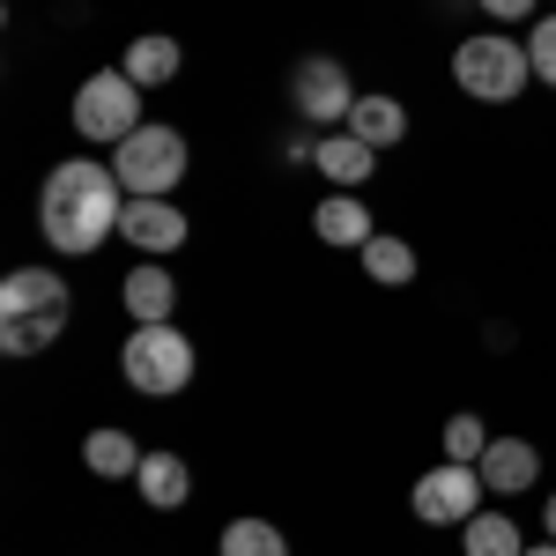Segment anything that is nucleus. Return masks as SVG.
<instances>
[{
  "label": "nucleus",
  "mask_w": 556,
  "mask_h": 556,
  "mask_svg": "<svg viewBox=\"0 0 556 556\" xmlns=\"http://www.w3.org/2000/svg\"><path fill=\"white\" fill-rule=\"evenodd\" d=\"M349 134L371 141V149H393V141H408V104H401V97H356Z\"/></svg>",
  "instance_id": "2eb2a0df"
},
{
  "label": "nucleus",
  "mask_w": 556,
  "mask_h": 556,
  "mask_svg": "<svg viewBox=\"0 0 556 556\" xmlns=\"http://www.w3.org/2000/svg\"><path fill=\"white\" fill-rule=\"evenodd\" d=\"M83 460H89V475H104V482H134V475H141V445H134L127 430H89Z\"/></svg>",
  "instance_id": "a211bd4d"
},
{
  "label": "nucleus",
  "mask_w": 556,
  "mask_h": 556,
  "mask_svg": "<svg viewBox=\"0 0 556 556\" xmlns=\"http://www.w3.org/2000/svg\"><path fill=\"white\" fill-rule=\"evenodd\" d=\"M282 156H290V164H312V156H319V134H290Z\"/></svg>",
  "instance_id": "b1692460"
},
{
  "label": "nucleus",
  "mask_w": 556,
  "mask_h": 556,
  "mask_svg": "<svg viewBox=\"0 0 556 556\" xmlns=\"http://www.w3.org/2000/svg\"><path fill=\"white\" fill-rule=\"evenodd\" d=\"M119 379L134 393H149V401H172L193 386V342L178 334L172 319L164 327H134L127 342H119Z\"/></svg>",
  "instance_id": "423d86ee"
},
{
  "label": "nucleus",
  "mask_w": 556,
  "mask_h": 556,
  "mask_svg": "<svg viewBox=\"0 0 556 556\" xmlns=\"http://www.w3.org/2000/svg\"><path fill=\"white\" fill-rule=\"evenodd\" d=\"M312 230H319L327 245H349V253H364V245L379 238V223H371V208H364L356 193H327V201L312 208Z\"/></svg>",
  "instance_id": "ddd939ff"
},
{
  "label": "nucleus",
  "mask_w": 556,
  "mask_h": 556,
  "mask_svg": "<svg viewBox=\"0 0 556 556\" xmlns=\"http://www.w3.org/2000/svg\"><path fill=\"white\" fill-rule=\"evenodd\" d=\"M215 556H290V534L275 519H230L215 534Z\"/></svg>",
  "instance_id": "6ab92c4d"
},
{
  "label": "nucleus",
  "mask_w": 556,
  "mask_h": 556,
  "mask_svg": "<svg viewBox=\"0 0 556 556\" xmlns=\"http://www.w3.org/2000/svg\"><path fill=\"white\" fill-rule=\"evenodd\" d=\"M119 238H127L141 260H172L178 245H186V215H178V201H127Z\"/></svg>",
  "instance_id": "1a4fd4ad"
},
{
  "label": "nucleus",
  "mask_w": 556,
  "mask_h": 556,
  "mask_svg": "<svg viewBox=\"0 0 556 556\" xmlns=\"http://www.w3.org/2000/svg\"><path fill=\"white\" fill-rule=\"evenodd\" d=\"M141 97L149 89L134 83L127 67H97V75H83V89H75V134H83L89 149H119L127 134H141L149 119H141Z\"/></svg>",
  "instance_id": "39448f33"
},
{
  "label": "nucleus",
  "mask_w": 556,
  "mask_h": 556,
  "mask_svg": "<svg viewBox=\"0 0 556 556\" xmlns=\"http://www.w3.org/2000/svg\"><path fill=\"white\" fill-rule=\"evenodd\" d=\"M482 453H490V430H482V416H453V424H445V460H482Z\"/></svg>",
  "instance_id": "412c9836"
},
{
  "label": "nucleus",
  "mask_w": 556,
  "mask_h": 556,
  "mask_svg": "<svg viewBox=\"0 0 556 556\" xmlns=\"http://www.w3.org/2000/svg\"><path fill=\"white\" fill-rule=\"evenodd\" d=\"M460 549H468V556H527V542H519V519L475 513L468 527H460Z\"/></svg>",
  "instance_id": "aec40b11"
},
{
  "label": "nucleus",
  "mask_w": 556,
  "mask_h": 556,
  "mask_svg": "<svg viewBox=\"0 0 556 556\" xmlns=\"http://www.w3.org/2000/svg\"><path fill=\"white\" fill-rule=\"evenodd\" d=\"M475 468H482V482H490V497H519V490H534L542 453H534L527 438H490V453H482Z\"/></svg>",
  "instance_id": "9b49d317"
},
{
  "label": "nucleus",
  "mask_w": 556,
  "mask_h": 556,
  "mask_svg": "<svg viewBox=\"0 0 556 556\" xmlns=\"http://www.w3.org/2000/svg\"><path fill=\"white\" fill-rule=\"evenodd\" d=\"M134 490H141V505H149V513H178V505L193 497V468H186L178 453H141Z\"/></svg>",
  "instance_id": "4468645a"
},
{
  "label": "nucleus",
  "mask_w": 556,
  "mask_h": 556,
  "mask_svg": "<svg viewBox=\"0 0 556 556\" xmlns=\"http://www.w3.org/2000/svg\"><path fill=\"white\" fill-rule=\"evenodd\" d=\"M119 298H127L134 327H164V319H172V304H178V282H172V267H164V260H141Z\"/></svg>",
  "instance_id": "f8f14e48"
},
{
  "label": "nucleus",
  "mask_w": 556,
  "mask_h": 556,
  "mask_svg": "<svg viewBox=\"0 0 556 556\" xmlns=\"http://www.w3.org/2000/svg\"><path fill=\"white\" fill-rule=\"evenodd\" d=\"M312 172L327 178L334 193H356L364 178L379 172V149H371V141H356L349 127H334V134H319V156H312Z\"/></svg>",
  "instance_id": "9d476101"
},
{
  "label": "nucleus",
  "mask_w": 556,
  "mask_h": 556,
  "mask_svg": "<svg viewBox=\"0 0 556 556\" xmlns=\"http://www.w3.org/2000/svg\"><path fill=\"white\" fill-rule=\"evenodd\" d=\"M356 97L364 89L349 83V67L334 52H304L298 67H290V112H298L304 127H349Z\"/></svg>",
  "instance_id": "0eeeda50"
},
{
  "label": "nucleus",
  "mask_w": 556,
  "mask_h": 556,
  "mask_svg": "<svg viewBox=\"0 0 556 556\" xmlns=\"http://www.w3.org/2000/svg\"><path fill=\"white\" fill-rule=\"evenodd\" d=\"M119 215H127V186L112 164H97V156H67V164H52L45 172V193H38V230L52 253L67 260H89L112 230H119Z\"/></svg>",
  "instance_id": "f257e3e1"
},
{
  "label": "nucleus",
  "mask_w": 556,
  "mask_h": 556,
  "mask_svg": "<svg viewBox=\"0 0 556 556\" xmlns=\"http://www.w3.org/2000/svg\"><path fill=\"white\" fill-rule=\"evenodd\" d=\"M67 282L52 275V267H15V275H0V349L8 356H38L67 334Z\"/></svg>",
  "instance_id": "f03ea898"
},
{
  "label": "nucleus",
  "mask_w": 556,
  "mask_h": 556,
  "mask_svg": "<svg viewBox=\"0 0 556 556\" xmlns=\"http://www.w3.org/2000/svg\"><path fill=\"white\" fill-rule=\"evenodd\" d=\"M356 260H364V275H371L379 290H408V282H416V245H408V238H393V230H379Z\"/></svg>",
  "instance_id": "f3484780"
},
{
  "label": "nucleus",
  "mask_w": 556,
  "mask_h": 556,
  "mask_svg": "<svg viewBox=\"0 0 556 556\" xmlns=\"http://www.w3.org/2000/svg\"><path fill=\"white\" fill-rule=\"evenodd\" d=\"M482 468H468V460H445V468H430L416 490H408V505H416V519L424 527H468L475 513H482Z\"/></svg>",
  "instance_id": "6e6552de"
},
{
  "label": "nucleus",
  "mask_w": 556,
  "mask_h": 556,
  "mask_svg": "<svg viewBox=\"0 0 556 556\" xmlns=\"http://www.w3.org/2000/svg\"><path fill=\"white\" fill-rule=\"evenodd\" d=\"M119 67H127V75H134L141 89H164V83L178 75V67H186V52H178V38L149 30V38H134V45H127V60H119Z\"/></svg>",
  "instance_id": "dca6fc26"
},
{
  "label": "nucleus",
  "mask_w": 556,
  "mask_h": 556,
  "mask_svg": "<svg viewBox=\"0 0 556 556\" xmlns=\"http://www.w3.org/2000/svg\"><path fill=\"white\" fill-rule=\"evenodd\" d=\"M542 527H549V542H556V490H549V505H542Z\"/></svg>",
  "instance_id": "393cba45"
},
{
  "label": "nucleus",
  "mask_w": 556,
  "mask_h": 556,
  "mask_svg": "<svg viewBox=\"0 0 556 556\" xmlns=\"http://www.w3.org/2000/svg\"><path fill=\"white\" fill-rule=\"evenodd\" d=\"M527 556H556V542H534V549H527Z\"/></svg>",
  "instance_id": "a878e982"
},
{
  "label": "nucleus",
  "mask_w": 556,
  "mask_h": 556,
  "mask_svg": "<svg viewBox=\"0 0 556 556\" xmlns=\"http://www.w3.org/2000/svg\"><path fill=\"white\" fill-rule=\"evenodd\" d=\"M112 172H119V186H127V201H172L178 178L193 172V149H186V134L178 127H149L127 134L119 149H112Z\"/></svg>",
  "instance_id": "7ed1b4c3"
},
{
  "label": "nucleus",
  "mask_w": 556,
  "mask_h": 556,
  "mask_svg": "<svg viewBox=\"0 0 556 556\" xmlns=\"http://www.w3.org/2000/svg\"><path fill=\"white\" fill-rule=\"evenodd\" d=\"M527 60H534V83L556 89V15H542V23L527 30Z\"/></svg>",
  "instance_id": "4be33fe9"
},
{
  "label": "nucleus",
  "mask_w": 556,
  "mask_h": 556,
  "mask_svg": "<svg viewBox=\"0 0 556 556\" xmlns=\"http://www.w3.org/2000/svg\"><path fill=\"white\" fill-rule=\"evenodd\" d=\"M475 8H482L490 23H534V8H542V0H475Z\"/></svg>",
  "instance_id": "5701e85b"
},
{
  "label": "nucleus",
  "mask_w": 556,
  "mask_h": 556,
  "mask_svg": "<svg viewBox=\"0 0 556 556\" xmlns=\"http://www.w3.org/2000/svg\"><path fill=\"white\" fill-rule=\"evenodd\" d=\"M453 83H460V97H475V104H519V89L534 83V60H527L519 38L482 30V38L453 45Z\"/></svg>",
  "instance_id": "20e7f679"
}]
</instances>
